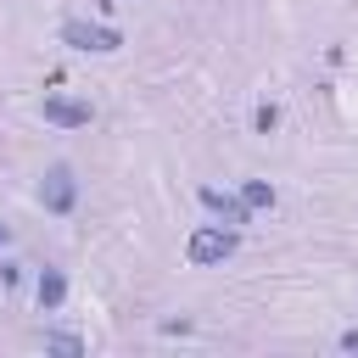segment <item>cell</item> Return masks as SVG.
I'll list each match as a JSON object with an SVG mask.
<instances>
[{
	"mask_svg": "<svg viewBox=\"0 0 358 358\" xmlns=\"http://www.w3.org/2000/svg\"><path fill=\"white\" fill-rule=\"evenodd\" d=\"M235 246H241V235H235L229 224H201V229H190V241H185V257H190L196 268H213V263L235 257Z\"/></svg>",
	"mask_w": 358,
	"mask_h": 358,
	"instance_id": "cell-1",
	"label": "cell"
},
{
	"mask_svg": "<svg viewBox=\"0 0 358 358\" xmlns=\"http://www.w3.org/2000/svg\"><path fill=\"white\" fill-rule=\"evenodd\" d=\"M62 45H67V50H95V56H112V50H123V34H117V28H106V22L67 17V22H62Z\"/></svg>",
	"mask_w": 358,
	"mask_h": 358,
	"instance_id": "cell-2",
	"label": "cell"
},
{
	"mask_svg": "<svg viewBox=\"0 0 358 358\" xmlns=\"http://www.w3.org/2000/svg\"><path fill=\"white\" fill-rule=\"evenodd\" d=\"M39 207L56 213V218H67V213L78 207V179H73L67 162H50V168H45V179H39Z\"/></svg>",
	"mask_w": 358,
	"mask_h": 358,
	"instance_id": "cell-3",
	"label": "cell"
},
{
	"mask_svg": "<svg viewBox=\"0 0 358 358\" xmlns=\"http://www.w3.org/2000/svg\"><path fill=\"white\" fill-rule=\"evenodd\" d=\"M196 196H201V207H207L213 218H224L229 229H241V224H252V207H246L241 196H229V190H218V185H201Z\"/></svg>",
	"mask_w": 358,
	"mask_h": 358,
	"instance_id": "cell-4",
	"label": "cell"
},
{
	"mask_svg": "<svg viewBox=\"0 0 358 358\" xmlns=\"http://www.w3.org/2000/svg\"><path fill=\"white\" fill-rule=\"evenodd\" d=\"M45 123H56V129H84L95 112H90V101H73V95H45Z\"/></svg>",
	"mask_w": 358,
	"mask_h": 358,
	"instance_id": "cell-5",
	"label": "cell"
},
{
	"mask_svg": "<svg viewBox=\"0 0 358 358\" xmlns=\"http://www.w3.org/2000/svg\"><path fill=\"white\" fill-rule=\"evenodd\" d=\"M34 302H39V313H56V308L67 302V274H62V268H39V280H34Z\"/></svg>",
	"mask_w": 358,
	"mask_h": 358,
	"instance_id": "cell-6",
	"label": "cell"
},
{
	"mask_svg": "<svg viewBox=\"0 0 358 358\" xmlns=\"http://www.w3.org/2000/svg\"><path fill=\"white\" fill-rule=\"evenodd\" d=\"M241 201L252 213H263V207H274V185L268 179H241Z\"/></svg>",
	"mask_w": 358,
	"mask_h": 358,
	"instance_id": "cell-7",
	"label": "cell"
},
{
	"mask_svg": "<svg viewBox=\"0 0 358 358\" xmlns=\"http://www.w3.org/2000/svg\"><path fill=\"white\" fill-rule=\"evenodd\" d=\"M274 123H280V106H274V101H257V112H252V129H257V134H274Z\"/></svg>",
	"mask_w": 358,
	"mask_h": 358,
	"instance_id": "cell-8",
	"label": "cell"
},
{
	"mask_svg": "<svg viewBox=\"0 0 358 358\" xmlns=\"http://www.w3.org/2000/svg\"><path fill=\"white\" fill-rule=\"evenodd\" d=\"M45 347H50V352H84V341L67 336V330H45Z\"/></svg>",
	"mask_w": 358,
	"mask_h": 358,
	"instance_id": "cell-9",
	"label": "cell"
},
{
	"mask_svg": "<svg viewBox=\"0 0 358 358\" xmlns=\"http://www.w3.org/2000/svg\"><path fill=\"white\" fill-rule=\"evenodd\" d=\"M341 352H358V330H341Z\"/></svg>",
	"mask_w": 358,
	"mask_h": 358,
	"instance_id": "cell-10",
	"label": "cell"
},
{
	"mask_svg": "<svg viewBox=\"0 0 358 358\" xmlns=\"http://www.w3.org/2000/svg\"><path fill=\"white\" fill-rule=\"evenodd\" d=\"M6 241H11V229H6V224H0V246H6Z\"/></svg>",
	"mask_w": 358,
	"mask_h": 358,
	"instance_id": "cell-11",
	"label": "cell"
}]
</instances>
